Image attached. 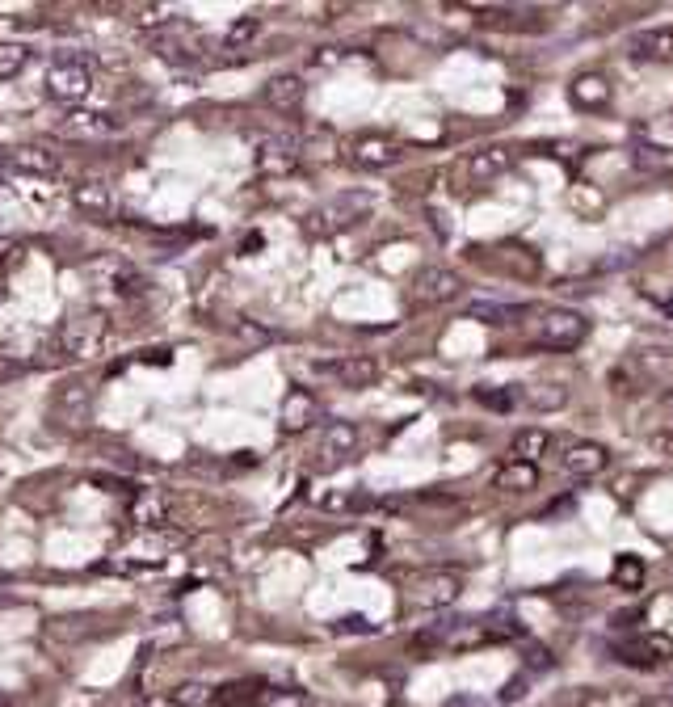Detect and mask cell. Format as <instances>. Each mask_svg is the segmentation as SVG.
Segmentation results:
<instances>
[{
    "label": "cell",
    "instance_id": "2e32d148",
    "mask_svg": "<svg viewBox=\"0 0 673 707\" xmlns=\"http://www.w3.org/2000/svg\"><path fill=\"white\" fill-rule=\"evenodd\" d=\"M636 64H669L673 59V30H640L627 43Z\"/></svg>",
    "mask_w": 673,
    "mask_h": 707
},
{
    "label": "cell",
    "instance_id": "d6a6232c",
    "mask_svg": "<svg viewBox=\"0 0 673 707\" xmlns=\"http://www.w3.org/2000/svg\"><path fill=\"white\" fill-rule=\"evenodd\" d=\"M261 26H257V17H244V22H236L232 30H228V43H249V38L257 34Z\"/></svg>",
    "mask_w": 673,
    "mask_h": 707
},
{
    "label": "cell",
    "instance_id": "30bf717a",
    "mask_svg": "<svg viewBox=\"0 0 673 707\" xmlns=\"http://www.w3.org/2000/svg\"><path fill=\"white\" fill-rule=\"evenodd\" d=\"M560 463H564V472L568 476H598V472H606L610 468V451L602 447V442H589V438H573L564 447V455H560Z\"/></svg>",
    "mask_w": 673,
    "mask_h": 707
},
{
    "label": "cell",
    "instance_id": "52a82bcc",
    "mask_svg": "<svg viewBox=\"0 0 673 707\" xmlns=\"http://www.w3.org/2000/svg\"><path fill=\"white\" fill-rule=\"evenodd\" d=\"M122 131V118L101 114V110H68L55 123L59 139H76V144H93V139H110Z\"/></svg>",
    "mask_w": 673,
    "mask_h": 707
},
{
    "label": "cell",
    "instance_id": "7402d4cb",
    "mask_svg": "<svg viewBox=\"0 0 673 707\" xmlns=\"http://www.w3.org/2000/svg\"><path fill=\"white\" fill-rule=\"evenodd\" d=\"M530 308L526 303H472L467 316L472 320H484V325H518Z\"/></svg>",
    "mask_w": 673,
    "mask_h": 707
},
{
    "label": "cell",
    "instance_id": "44dd1931",
    "mask_svg": "<svg viewBox=\"0 0 673 707\" xmlns=\"http://www.w3.org/2000/svg\"><path fill=\"white\" fill-rule=\"evenodd\" d=\"M85 409H89V388H85V383H64V388L51 396V417L80 421V417H85Z\"/></svg>",
    "mask_w": 673,
    "mask_h": 707
},
{
    "label": "cell",
    "instance_id": "1f68e13d",
    "mask_svg": "<svg viewBox=\"0 0 673 707\" xmlns=\"http://www.w3.org/2000/svg\"><path fill=\"white\" fill-rule=\"evenodd\" d=\"M114 291L135 295V291H144V278H139L135 270H118V274H114Z\"/></svg>",
    "mask_w": 673,
    "mask_h": 707
},
{
    "label": "cell",
    "instance_id": "836d02e7",
    "mask_svg": "<svg viewBox=\"0 0 673 707\" xmlns=\"http://www.w3.org/2000/svg\"><path fill=\"white\" fill-rule=\"evenodd\" d=\"M522 695H526V678H514V682H509V686H505V691L497 695V699H501V703H518Z\"/></svg>",
    "mask_w": 673,
    "mask_h": 707
},
{
    "label": "cell",
    "instance_id": "8992f818",
    "mask_svg": "<svg viewBox=\"0 0 673 707\" xmlns=\"http://www.w3.org/2000/svg\"><path fill=\"white\" fill-rule=\"evenodd\" d=\"M673 657V640L661 632H640V636H627L615 644V661L631 665V670H657Z\"/></svg>",
    "mask_w": 673,
    "mask_h": 707
},
{
    "label": "cell",
    "instance_id": "d4e9b609",
    "mask_svg": "<svg viewBox=\"0 0 673 707\" xmlns=\"http://www.w3.org/2000/svg\"><path fill=\"white\" fill-rule=\"evenodd\" d=\"M526 404L535 413H556V409H564V404H568V388H564V383H530V388H526Z\"/></svg>",
    "mask_w": 673,
    "mask_h": 707
},
{
    "label": "cell",
    "instance_id": "e0dca14e",
    "mask_svg": "<svg viewBox=\"0 0 673 707\" xmlns=\"http://www.w3.org/2000/svg\"><path fill=\"white\" fill-rule=\"evenodd\" d=\"M9 169L30 173V177H55L59 169H64V160L47 148H38V144H22V148L9 152Z\"/></svg>",
    "mask_w": 673,
    "mask_h": 707
},
{
    "label": "cell",
    "instance_id": "5bb4252c",
    "mask_svg": "<svg viewBox=\"0 0 673 707\" xmlns=\"http://www.w3.org/2000/svg\"><path fill=\"white\" fill-rule=\"evenodd\" d=\"M615 89H610V80L602 72H581L573 76V85H568V101H573L577 110H606Z\"/></svg>",
    "mask_w": 673,
    "mask_h": 707
},
{
    "label": "cell",
    "instance_id": "f546056e",
    "mask_svg": "<svg viewBox=\"0 0 673 707\" xmlns=\"http://www.w3.org/2000/svg\"><path fill=\"white\" fill-rule=\"evenodd\" d=\"M207 699H211V691H207V686H198V682H186V686L177 691V703H181V707H202Z\"/></svg>",
    "mask_w": 673,
    "mask_h": 707
},
{
    "label": "cell",
    "instance_id": "7c38bea8",
    "mask_svg": "<svg viewBox=\"0 0 673 707\" xmlns=\"http://www.w3.org/2000/svg\"><path fill=\"white\" fill-rule=\"evenodd\" d=\"M358 451V426H350V421H329L320 434V463L324 468H337V463H345Z\"/></svg>",
    "mask_w": 673,
    "mask_h": 707
},
{
    "label": "cell",
    "instance_id": "4316f807",
    "mask_svg": "<svg viewBox=\"0 0 673 707\" xmlns=\"http://www.w3.org/2000/svg\"><path fill=\"white\" fill-rule=\"evenodd\" d=\"M30 47L26 43H0V76L13 80V76H22L26 64H30Z\"/></svg>",
    "mask_w": 673,
    "mask_h": 707
},
{
    "label": "cell",
    "instance_id": "277c9868",
    "mask_svg": "<svg viewBox=\"0 0 673 707\" xmlns=\"http://www.w3.org/2000/svg\"><path fill=\"white\" fill-rule=\"evenodd\" d=\"M585 337H589V320L573 308H547L535 329V341L543 350H577Z\"/></svg>",
    "mask_w": 673,
    "mask_h": 707
},
{
    "label": "cell",
    "instance_id": "4fadbf2b",
    "mask_svg": "<svg viewBox=\"0 0 673 707\" xmlns=\"http://www.w3.org/2000/svg\"><path fill=\"white\" fill-rule=\"evenodd\" d=\"M409 598L417 606H451L459 598V577H451V573H421L409 585Z\"/></svg>",
    "mask_w": 673,
    "mask_h": 707
},
{
    "label": "cell",
    "instance_id": "83f0119b",
    "mask_svg": "<svg viewBox=\"0 0 673 707\" xmlns=\"http://www.w3.org/2000/svg\"><path fill=\"white\" fill-rule=\"evenodd\" d=\"M97 337H101V325H97V316L89 320V329H85V316H76L72 325H68V346H72L76 354L93 350V346H97Z\"/></svg>",
    "mask_w": 673,
    "mask_h": 707
},
{
    "label": "cell",
    "instance_id": "9a60e30c",
    "mask_svg": "<svg viewBox=\"0 0 673 707\" xmlns=\"http://www.w3.org/2000/svg\"><path fill=\"white\" fill-rule=\"evenodd\" d=\"M295 165H299V144H295V139H287V135L261 139V148H257V169L261 173L278 177V173H291Z\"/></svg>",
    "mask_w": 673,
    "mask_h": 707
},
{
    "label": "cell",
    "instance_id": "4dcf8cb0",
    "mask_svg": "<svg viewBox=\"0 0 673 707\" xmlns=\"http://www.w3.org/2000/svg\"><path fill=\"white\" fill-rule=\"evenodd\" d=\"M265 707H303L308 699L303 695H295V691H265V699H261Z\"/></svg>",
    "mask_w": 673,
    "mask_h": 707
},
{
    "label": "cell",
    "instance_id": "7a4b0ae2",
    "mask_svg": "<svg viewBox=\"0 0 673 707\" xmlns=\"http://www.w3.org/2000/svg\"><path fill=\"white\" fill-rule=\"evenodd\" d=\"M43 89L55 97V101H85L89 89H93V59L80 55V51H59L51 64H47V76H43Z\"/></svg>",
    "mask_w": 673,
    "mask_h": 707
},
{
    "label": "cell",
    "instance_id": "ac0fdd59",
    "mask_svg": "<svg viewBox=\"0 0 673 707\" xmlns=\"http://www.w3.org/2000/svg\"><path fill=\"white\" fill-rule=\"evenodd\" d=\"M316 417H320V404L312 392H303V388L287 392V400H282V430L299 434V430H308Z\"/></svg>",
    "mask_w": 673,
    "mask_h": 707
},
{
    "label": "cell",
    "instance_id": "cb8c5ba5",
    "mask_svg": "<svg viewBox=\"0 0 673 707\" xmlns=\"http://www.w3.org/2000/svg\"><path fill=\"white\" fill-rule=\"evenodd\" d=\"M223 707H253L265 699V682L261 678H244V682H228L223 691L215 695Z\"/></svg>",
    "mask_w": 673,
    "mask_h": 707
},
{
    "label": "cell",
    "instance_id": "603a6c76",
    "mask_svg": "<svg viewBox=\"0 0 673 707\" xmlns=\"http://www.w3.org/2000/svg\"><path fill=\"white\" fill-rule=\"evenodd\" d=\"M552 447V434H547L543 426H530V430H518L514 442H509V451H514V459L522 463H539V455Z\"/></svg>",
    "mask_w": 673,
    "mask_h": 707
},
{
    "label": "cell",
    "instance_id": "6da1fadb",
    "mask_svg": "<svg viewBox=\"0 0 673 707\" xmlns=\"http://www.w3.org/2000/svg\"><path fill=\"white\" fill-rule=\"evenodd\" d=\"M371 207H375L371 190H341L329 202H320L316 211H308V219H303V232H308V236H333L341 228L358 224V219H366V215H371Z\"/></svg>",
    "mask_w": 673,
    "mask_h": 707
},
{
    "label": "cell",
    "instance_id": "ba28073f",
    "mask_svg": "<svg viewBox=\"0 0 673 707\" xmlns=\"http://www.w3.org/2000/svg\"><path fill=\"white\" fill-rule=\"evenodd\" d=\"M316 371L324 379H333L337 388H350V392H362L371 388L379 379V362L366 358V354H345V358H329V362H316Z\"/></svg>",
    "mask_w": 673,
    "mask_h": 707
},
{
    "label": "cell",
    "instance_id": "5b68a950",
    "mask_svg": "<svg viewBox=\"0 0 673 707\" xmlns=\"http://www.w3.org/2000/svg\"><path fill=\"white\" fill-rule=\"evenodd\" d=\"M459 295H463V274L451 266H421L413 274V303L438 308V303H451Z\"/></svg>",
    "mask_w": 673,
    "mask_h": 707
},
{
    "label": "cell",
    "instance_id": "f1b7e54d",
    "mask_svg": "<svg viewBox=\"0 0 673 707\" xmlns=\"http://www.w3.org/2000/svg\"><path fill=\"white\" fill-rule=\"evenodd\" d=\"M476 400L488 404L493 413H509V409H514V392H509V388H476Z\"/></svg>",
    "mask_w": 673,
    "mask_h": 707
},
{
    "label": "cell",
    "instance_id": "9c48e42d",
    "mask_svg": "<svg viewBox=\"0 0 673 707\" xmlns=\"http://www.w3.org/2000/svg\"><path fill=\"white\" fill-rule=\"evenodd\" d=\"M350 160L358 169H392L396 160H404V148L396 144L392 135L371 131V135H358L350 144Z\"/></svg>",
    "mask_w": 673,
    "mask_h": 707
},
{
    "label": "cell",
    "instance_id": "8fae6325",
    "mask_svg": "<svg viewBox=\"0 0 673 707\" xmlns=\"http://www.w3.org/2000/svg\"><path fill=\"white\" fill-rule=\"evenodd\" d=\"M303 97H308V85H303V76L295 72H282V76H270L261 89V101L278 114H295L303 106Z\"/></svg>",
    "mask_w": 673,
    "mask_h": 707
},
{
    "label": "cell",
    "instance_id": "d6986e66",
    "mask_svg": "<svg viewBox=\"0 0 673 707\" xmlns=\"http://www.w3.org/2000/svg\"><path fill=\"white\" fill-rule=\"evenodd\" d=\"M72 198H76V207L85 211V215H110V211H114V194H110V186H106V181H101V177H85V181H76Z\"/></svg>",
    "mask_w": 673,
    "mask_h": 707
},
{
    "label": "cell",
    "instance_id": "3957f363",
    "mask_svg": "<svg viewBox=\"0 0 673 707\" xmlns=\"http://www.w3.org/2000/svg\"><path fill=\"white\" fill-rule=\"evenodd\" d=\"M514 165V148H505V144H484L476 152H467L459 165H455V186L459 190H484V186H493V181Z\"/></svg>",
    "mask_w": 673,
    "mask_h": 707
},
{
    "label": "cell",
    "instance_id": "484cf974",
    "mask_svg": "<svg viewBox=\"0 0 673 707\" xmlns=\"http://www.w3.org/2000/svg\"><path fill=\"white\" fill-rule=\"evenodd\" d=\"M610 581H615L619 590H640V585H644V560L623 552V556L615 560V573H610Z\"/></svg>",
    "mask_w": 673,
    "mask_h": 707
},
{
    "label": "cell",
    "instance_id": "ffe728a7",
    "mask_svg": "<svg viewBox=\"0 0 673 707\" xmlns=\"http://www.w3.org/2000/svg\"><path fill=\"white\" fill-rule=\"evenodd\" d=\"M535 484H539V463L509 459L505 468L497 472V489H505V493H530Z\"/></svg>",
    "mask_w": 673,
    "mask_h": 707
},
{
    "label": "cell",
    "instance_id": "e575fe53",
    "mask_svg": "<svg viewBox=\"0 0 673 707\" xmlns=\"http://www.w3.org/2000/svg\"><path fill=\"white\" fill-rule=\"evenodd\" d=\"M0 165H9V156H5V152H0Z\"/></svg>",
    "mask_w": 673,
    "mask_h": 707
}]
</instances>
